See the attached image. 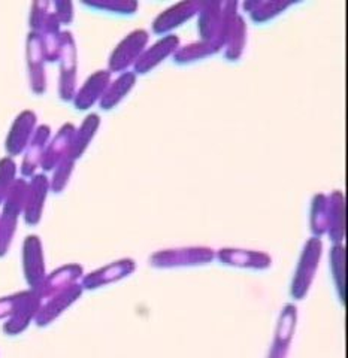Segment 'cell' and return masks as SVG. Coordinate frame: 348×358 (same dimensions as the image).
I'll return each instance as SVG.
<instances>
[{
  "mask_svg": "<svg viewBox=\"0 0 348 358\" xmlns=\"http://www.w3.org/2000/svg\"><path fill=\"white\" fill-rule=\"evenodd\" d=\"M321 250H323V242L319 238H311L305 243V248L302 251L300 260L295 272V278L293 281H291L290 294L293 299L302 300L307 296L308 289L312 284L314 275L317 272Z\"/></svg>",
  "mask_w": 348,
  "mask_h": 358,
  "instance_id": "obj_1",
  "label": "cell"
},
{
  "mask_svg": "<svg viewBox=\"0 0 348 358\" xmlns=\"http://www.w3.org/2000/svg\"><path fill=\"white\" fill-rule=\"evenodd\" d=\"M150 35L147 30L137 29L123 39L109 57V72H127L147 47Z\"/></svg>",
  "mask_w": 348,
  "mask_h": 358,
  "instance_id": "obj_2",
  "label": "cell"
},
{
  "mask_svg": "<svg viewBox=\"0 0 348 358\" xmlns=\"http://www.w3.org/2000/svg\"><path fill=\"white\" fill-rule=\"evenodd\" d=\"M214 259V251L211 248H183L166 250L151 255V264L154 267H176V266H195L205 264Z\"/></svg>",
  "mask_w": 348,
  "mask_h": 358,
  "instance_id": "obj_3",
  "label": "cell"
},
{
  "mask_svg": "<svg viewBox=\"0 0 348 358\" xmlns=\"http://www.w3.org/2000/svg\"><path fill=\"white\" fill-rule=\"evenodd\" d=\"M200 2H192V0H186V2H178L163 13L157 15L153 21L151 29L157 35H167L174 29L184 24L186 21L193 18L199 14Z\"/></svg>",
  "mask_w": 348,
  "mask_h": 358,
  "instance_id": "obj_4",
  "label": "cell"
},
{
  "mask_svg": "<svg viewBox=\"0 0 348 358\" xmlns=\"http://www.w3.org/2000/svg\"><path fill=\"white\" fill-rule=\"evenodd\" d=\"M179 48V38L176 35H165L162 39L153 43L150 48L144 50L139 59L134 62L133 69L134 75H144L151 72L154 67L159 66L165 59L172 55Z\"/></svg>",
  "mask_w": 348,
  "mask_h": 358,
  "instance_id": "obj_5",
  "label": "cell"
},
{
  "mask_svg": "<svg viewBox=\"0 0 348 358\" xmlns=\"http://www.w3.org/2000/svg\"><path fill=\"white\" fill-rule=\"evenodd\" d=\"M62 78H60V96L64 100H71L75 92V72H76V54L75 43L71 33H64L62 38Z\"/></svg>",
  "mask_w": 348,
  "mask_h": 358,
  "instance_id": "obj_6",
  "label": "cell"
},
{
  "mask_svg": "<svg viewBox=\"0 0 348 358\" xmlns=\"http://www.w3.org/2000/svg\"><path fill=\"white\" fill-rule=\"evenodd\" d=\"M296 326V306L286 305L281 315L278 320V327L275 333V339L269 358H286L288 352V345Z\"/></svg>",
  "mask_w": 348,
  "mask_h": 358,
  "instance_id": "obj_7",
  "label": "cell"
},
{
  "mask_svg": "<svg viewBox=\"0 0 348 358\" xmlns=\"http://www.w3.org/2000/svg\"><path fill=\"white\" fill-rule=\"evenodd\" d=\"M246 43V24L242 15L239 13L235 14L230 18L228 33H226V42H224V57L229 62H237L241 59Z\"/></svg>",
  "mask_w": 348,
  "mask_h": 358,
  "instance_id": "obj_8",
  "label": "cell"
},
{
  "mask_svg": "<svg viewBox=\"0 0 348 358\" xmlns=\"http://www.w3.org/2000/svg\"><path fill=\"white\" fill-rule=\"evenodd\" d=\"M218 260L223 264L246 267V268H266L271 266V257L259 251L246 250H230L224 248L218 252Z\"/></svg>",
  "mask_w": 348,
  "mask_h": 358,
  "instance_id": "obj_9",
  "label": "cell"
},
{
  "mask_svg": "<svg viewBox=\"0 0 348 358\" xmlns=\"http://www.w3.org/2000/svg\"><path fill=\"white\" fill-rule=\"evenodd\" d=\"M111 81L109 71H99L88 78L80 93L75 97V106L78 109H87L97 102V99L104 96Z\"/></svg>",
  "mask_w": 348,
  "mask_h": 358,
  "instance_id": "obj_10",
  "label": "cell"
},
{
  "mask_svg": "<svg viewBox=\"0 0 348 358\" xmlns=\"http://www.w3.org/2000/svg\"><path fill=\"white\" fill-rule=\"evenodd\" d=\"M25 271L27 282L33 288H38L43 279V260L41 242L36 236L27 238L25 243Z\"/></svg>",
  "mask_w": 348,
  "mask_h": 358,
  "instance_id": "obj_11",
  "label": "cell"
},
{
  "mask_svg": "<svg viewBox=\"0 0 348 358\" xmlns=\"http://www.w3.org/2000/svg\"><path fill=\"white\" fill-rule=\"evenodd\" d=\"M134 262L130 259L116 262L114 264H109L100 271L92 273L84 279V287L85 288H96L99 285H105L109 282L118 281V279L129 276L134 271Z\"/></svg>",
  "mask_w": 348,
  "mask_h": 358,
  "instance_id": "obj_12",
  "label": "cell"
},
{
  "mask_svg": "<svg viewBox=\"0 0 348 358\" xmlns=\"http://www.w3.org/2000/svg\"><path fill=\"white\" fill-rule=\"evenodd\" d=\"M328 234L330 241L338 245L345 233V200L342 192H333L329 197Z\"/></svg>",
  "mask_w": 348,
  "mask_h": 358,
  "instance_id": "obj_13",
  "label": "cell"
},
{
  "mask_svg": "<svg viewBox=\"0 0 348 358\" xmlns=\"http://www.w3.org/2000/svg\"><path fill=\"white\" fill-rule=\"evenodd\" d=\"M291 5L293 2H290V0H250V2H244L242 8L249 13L254 22L260 24V22L272 20L284 13Z\"/></svg>",
  "mask_w": 348,
  "mask_h": 358,
  "instance_id": "obj_14",
  "label": "cell"
},
{
  "mask_svg": "<svg viewBox=\"0 0 348 358\" xmlns=\"http://www.w3.org/2000/svg\"><path fill=\"white\" fill-rule=\"evenodd\" d=\"M48 181L43 175L33 178L30 188L27 189V203H26V221L29 224H36L41 218L42 205L45 196H47Z\"/></svg>",
  "mask_w": 348,
  "mask_h": 358,
  "instance_id": "obj_15",
  "label": "cell"
},
{
  "mask_svg": "<svg viewBox=\"0 0 348 358\" xmlns=\"http://www.w3.org/2000/svg\"><path fill=\"white\" fill-rule=\"evenodd\" d=\"M137 84V75L133 72H123L114 83H109L108 88L100 99V106L104 109L116 108Z\"/></svg>",
  "mask_w": 348,
  "mask_h": 358,
  "instance_id": "obj_16",
  "label": "cell"
},
{
  "mask_svg": "<svg viewBox=\"0 0 348 358\" xmlns=\"http://www.w3.org/2000/svg\"><path fill=\"white\" fill-rule=\"evenodd\" d=\"M36 117L33 115V112H22V114L17 118L13 131L8 141V150L13 154H18L26 147L27 141L30 139V134L33 127H35Z\"/></svg>",
  "mask_w": 348,
  "mask_h": 358,
  "instance_id": "obj_17",
  "label": "cell"
},
{
  "mask_svg": "<svg viewBox=\"0 0 348 358\" xmlns=\"http://www.w3.org/2000/svg\"><path fill=\"white\" fill-rule=\"evenodd\" d=\"M80 294H81V287L78 285H72L67 289H64L59 297H55L39 312L38 315L39 326H45V324H48L51 320H54L59 313H62L67 306H69L74 300L80 297Z\"/></svg>",
  "mask_w": 348,
  "mask_h": 358,
  "instance_id": "obj_18",
  "label": "cell"
},
{
  "mask_svg": "<svg viewBox=\"0 0 348 358\" xmlns=\"http://www.w3.org/2000/svg\"><path fill=\"white\" fill-rule=\"evenodd\" d=\"M74 126L72 124H66L60 131L55 139L51 142V147L48 148L47 154H45L42 166L45 171H51L53 167L60 162V157L64 155L66 148L71 150L72 145V138H74Z\"/></svg>",
  "mask_w": 348,
  "mask_h": 358,
  "instance_id": "obj_19",
  "label": "cell"
},
{
  "mask_svg": "<svg viewBox=\"0 0 348 358\" xmlns=\"http://www.w3.org/2000/svg\"><path fill=\"white\" fill-rule=\"evenodd\" d=\"M42 42L38 35L32 33L29 38V59L32 67V85L35 92L42 93L45 88V76H43V66H42Z\"/></svg>",
  "mask_w": 348,
  "mask_h": 358,
  "instance_id": "obj_20",
  "label": "cell"
},
{
  "mask_svg": "<svg viewBox=\"0 0 348 358\" xmlns=\"http://www.w3.org/2000/svg\"><path fill=\"white\" fill-rule=\"evenodd\" d=\"M217 52L218 50L214 47V45H211L209 42L197 41V42L186 45L183 48H178L174 52V62L176 64H188V63L209 57V55H214Z\"/></svg>",
  "mask_w": 348,
  "mask_h": 358,
  "instance_id": "obj_21",
  "label": "cell"
},
{
  "mask_svg": "<svg viewBox=\"0 0 348 358\" xmlns=\"http://www.w3.org/2000/svg\"><path fill=\"white\" fill-rule=\"evenodd\" d=\"M99 124H100V118L96 114L88 115L85 118L81 129L78 130L76 136H75V139L72 141V145H71L69 157H71L72 160L78 159V157H80L85 151L87 145H88L90 141H92V138L95 136V133H96Z\"/></svg>",
  "mask_w": 348,
  "mask_h": 358,
  "instance_id": "obj_22",
  "label": "cell"
},
{
  "mask_svg": "<svg viewBox=\"0 0 348 358\" xmlns=\"http://www.w3.org/2000/svg\"><path fill=\"white\" fill-rule=\"evenodd\" d=\"M328 218H329V200L328 196L317 194L312 199L311 210V230L316 236L328 233Z\"/></svg>",
  "mask_w": 348,
  "mask_h": 358,
  "instance_id": "obj_23",
  "label": "cell"
},
{
  "mask_svg": "<svg viewBox=\"0 0 348 358\" xmlns=\"http://www.w3.org/2000/svg\"><path fill=\"white\" fill-rule=\"evenodd\" d=\"M330 267L340 299L345 305V248L342 245H333L330 250Z\"/></svg>",
  "mask_w": 348,
  "mask_h": 358,
  "instance_id": "obj_24",
  "label": "cell"
},
{
  "mask_svg": "<svg viewBox=\"0 0 348 358\" xmlns=\"http://www.w3.org/2000/svg\"><path fill=\"white\" fill-rule=\"evenodd\" d=\"M48 136H50V129L47 126H42L38 129L35 138H33V142L30 145V150L27 152L25 164H22V173L25 175H32L33 171H35L38 162L41 160L45 141L48 139Z\"/></svg>",
  "mask_w": 348,
  "mask_h": 358,
  "instance_id": "obj_25",
  "label": "cell"
},
{
  "mask_svg": "<svg viewBox=\"0 0 348 358\" xmlns=\"http://www.w3.org/2000/svg\"><path fill=\"white\" fill-rule=\"evenodd\" d=\"M88 5L100 8V9H106L116 14H126V15L134 14L139 8V3L134 2V0H102V2H90Z\"/></svg>",
  "mask_w": 348,
  "mask_h": 358,
  "instance_id": "obj_26",
  "label": "cell"
},
{
  "mask_svg": "<svg viewBox=\"0 0 348 358\" xmlns=\"http://www.w3.org/2000/svg\"><path fill=\"white\" fill-rule=\"evenodd\" d=\"M72 166H74V160L71 159H64L60 164V167L57 169V172H55V176H54V181H53V188L55 189V192H60V189L66 185L67 182V178H69L71 172H72Z\"/></svg>",
  "mask_w": 348,
  "mask_h": 358,
  "instance_id": "obj_27",
  "label": "cell"
},
{
  "mask_svg": "<svg viewBox=\"0 0 348 358\" xmlns=\"http://www.w3.org/2000/svg\"><path fill=\"white\" fill-rule=\"evenodd\" d=\"M55 8H57V15L63 22H69L72 20V3L57 2L55 3Z\"/></svg>",
  "mask_w": 348,
  "mask_h": 358,
  "instance_id": "obj_28",
  "label": "cell"
}]
</instances>
